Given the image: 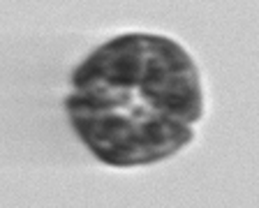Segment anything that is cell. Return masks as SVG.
I'll use <instances>...</instances> for the list:
<instances>
[{"label":"cell","mask_w":259,"mask_h":208,"mask_svg":"<svg viewBox=\"0 0 259 208\" xmlns=\"http://www.w3.org/2000/svg\"><path fill=\"white\" fill-rule=\"evenodd\" d=\"M74 91H102L178 123L204 116V91L181 44L157 35H120L93 51L72 76Z\"/></svg>","instance_id":"cell-1"},{"label":"cell","mask_w":259,"mask_h":208,"mask_svg":"<svg viewBox=\"0 0 259 208\" xmlns=\"http://www.w3.org/2000/svg\"><path fill=\"white\" fill-rule=\"evenodd\" d=\"M67 116L93 155L113 167L167 160L192 141V125L95 91L72 93Z\"/></svg>","instance_id":"cell-2"}]
</instances>
